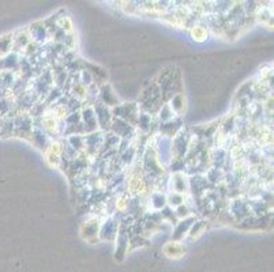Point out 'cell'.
I'll use <instances>...</instances> for the list:
<instances>
[{"label":"cell","mask_w":274,"mask_h":272,"mask_svg":"<svg viewBox=\"0 0 274 272\" xmlns=\"http://www.w3.org/2000/svg\"><path fill=\"white\" fill-rule=\"evenodd\" d=\"M110 110H112V116L115 119L124 120L127 123H130L131 125H135L140 109V105L136 104H119Z\"/></svg>","instance_id":"6da1fadb"},{"label":"cell","mask_w":274,"mask_h":272,"mask_svg":"<svg viewBox=\"0 0 274 272\" xmlns=\"http://www.w3.org/2000/svg\"><path fill=\"white\" fill-rule=\"evenodd\" d=\"M105 135L101 132L100 129L96 132H90V134L84 135V144H85V151L90 155H96L100 153L101 147L104 144Z\"/></svg>","instance_id":"7a4b0ae2"},{"label":"cell","mask_w":274,"mask_h":272,"mask_svg":"<svg viewBox=\"0 0 274 272\" xmlns=\"http://www.w3.org/2000/svg\"><path fill=\"white\" fill-rule=\"evenodd\" d=\"M110 131L118 138H120V140H128V139L131 140V138L134 136V125H131L124 120L115 119V117L112 119Z\"/></svg>","instance_id":"3957f363"},{"label":"cell","mask_w":274,"mask_h":272,"mask_svg":"<svg viewBox=\"0 0 274 272\" xmlns=\"http://www.w3.org/2000/svg\"><path fill=\"white\" fill-rule=\"evenodd\" d=\"M80 113V123H82V127H84V132H85V134H90V132L98 131V124H97V119H96L93 105H86V106H84Z\"/></svg>","instance_id":"277c9868"},{"label":"cell","mask_w":274,"mask_h":272,"mask_svg":"<svg viewBox=\"0 0 274 272\" xmlns=\"http://www.w3.org/2000/svg\"><path fill=\"white\" fill-rule=\"evenodd\" d=\"M93 109H94L96 119H97V124H98V128H102L105 131H110V123H112V110L108 106H105L104 104H101L100 101H97L93 104Z\"/></svg>","instance_id":"5b68a950"},{"label":"cell","mask_w":274,"mask_h":272,"mask_svg":"<svg viewBox=\"0 0 274 272\" xmlns=\"http://www.w3.org/2000/svg\"><path fill=\"white\" fill-rule=\"evenodd\" d=\"M28 33L30 35V40L32 42L36 45H42L45 44L48 38L50 37V30H48V26L45 25L44 22H37L34 25H32L28 30Z\"/></svg>","instance_id":"8992f818"},{"label":"cell","mask_w":274,"mask_h":272,"mask_svg":"<svg viewBox=\"0 0 274 272\" xmlns=\"http://www.w3.org/2000/svg\"><path fill=\"white\" fill-rule=\"evenodd\" d=\"M33 117L29 113H20L16 114L14 119V131L15 134L22 135L24 138L30 136L33 131Z\"/></svg>","instance_id":"52a82bcc"},{"label":"cell","mask_w":274,"mask_h":272,"mask_svg":"<svg viewBox=\"0 0 274 272\" xmlns=\"http://www.w3.org/2000/svg\"><path fill=\"white\" fill-rule=\"evenodd\" d=\"M98 101L108 108L110 106L115 108L119 105V97L110 87V84L108 83H102L101 86H98Z\"/></svg>","instance_id":"ba28073f"},{"label":"cell","mask_w":274,"mask_h":272,"mask_svg":"<svg viewBox=\"0 0 274 272\" xmlns=\"http://www.w3.org/2000/svg\"><path fill=\"white\" fill-rule=\"evenodd\" d=\"M119 232V221L115 217H110L100 225L98 236L104 240H112L118 236Z\"/></svg>","instance_id":"9c48e42d"},{"label":"cell","mask_w":274,"mask_h":272,"mask_svg":"<svg viewBox=\"0 0 274 272\" xmlns=\"http://www.w3.org/2000/svg\"><path fill=\"white\" fill-rule=\"evenodd\" d=\"M196 221V218L194 215H190L187 218H183V219H179L178 222L174 223V241H180L182 238L184 237L186 234H188L190 229L192 226V223Z\"/></svg>","instance_id":"30bf717a"},{"label":"cell","mask_w":274,"mask_h":272,"mask_svg":"<svg viewBox=\"0 0 274 272\" xmlns=\"http://www.w3.org/2000/svg\"><path fill=\"white\" fill-rule=\"evenodd\" d=\"M100 218H92L89 221H86L82 228H80V233L84 234V237L89 240L90 237H98L100 233Z\"/></svg>","instance_id":"8fae6325"},{"label":"cell","mask_w":274,"mask_h":272,"mask_svg":"<svg viewBox=\"0 0 274 272\" xmlns=\"http://www.w3.org/2000/svg\"><path fill=\"white\" fill-rule=\"evenodd\" d=\"M170 184H172V192H178L180 195H184L187 191H188V178L183 172L180 173H174L172 176V180H170Z\"/></svg>","instance_id":"7c38bea8"},{"label":"cell","mask_w":274,"mask_h":272,"mask_svg":"<svg viewBox=\"0 0 274 272\" xmlns=\"http://www.w3.org/2000/svg\"><path fill=\"white\" fill-rule=\"evenodd\" d=\"M170 108L172 109L176 116H182V113L186 110V97L183 93H178V94L172 95L170 98Z\"/></svg>","instance_id":"4fadbf2b"},{"label":"cell","mask_w":274,"mask_h":272,"mask_svg":"<svg viewBox=\"0 0 274 272\" xmlns=\"http://www.w3.org/2000/svg\"><path fill=\"white\" fill-rule=\"evenodd\" d=\"M135 125H138L140 128V131H144V132L150 131V129H152V125H153V114L148 113V112H144V110H140Z\"/></svg>","instance_id":"5bb4252c"},{"label":"cell","mask_w":274,"mask_h":272,"mask_svg":"<svg viewBox=\"0 0 274 272\" xmlns=\"http://www.w3.org/2000/svg\"><path fill=\"white\" fill-rule=\"evenodd\" d=\"M150 204L157 211H161L166 206V196L162 193V191H156L150 195Z\"/></svg>","instance_id":"9a60e30c"},{"label":"cell","mask_w":274,"mask_h":272,"mask_svg":"<svg viewBox=\"0 0 274 272\" xmlns=\"http://www.w3.org/2000/svg\"><path fill=\"white\" fill-rule=\"evenodd\" d=\"M164 252L170 258H180V255L184 252V247L180 241H170L165 245Z\"/></svg>","instance_id":"2e32d148"},{"label":"cell","mask_w":274,"mask_h":272,"mask_svg":"<svg viewBox=\"0 0 274 272\" xmlns=\"http://www.w3.org/2000/svg\"><path fill=\"white\" fill-rule=\"evenodd\" d=\"M186 203L184 195H180L178 192H170L168 196H166V206H170V208L179 207L180 204Z\"/></svg>","instance_id":"e0dca14e"},{"label":"cell","mask_w":274,"mask_h":272,"mask_svg":"<svg viewBox=\"0 0 274 272\" xmlns=\"http://www.w3.org/2000/svg\"><path fill=\"white\" fill-rule=\"evenodd\" d=\"M12 34H7L0 37V56L3 54H8L10 53L11 48H12Z\"/></svg>","instance_id":"ac0fdd59"},{"label":"cell","mask_w":274,"mask_h":272,"mask_svg":"<svg viewBox=\"0 0 274 272\" xmlns=\"http://www.w3.org/2000/svg\"><path fill=\"white\" fill-rule=\"evenodd\" d=\"M206 226H208V222H204V221H195L188 232L190 238H195L198 237V236H200V234L204 233V229H206Z\"/></svg>","instance_id":"d6986e66"},{"label":"cell","mask_w":274,"mask_h":272,"mask_svg":"<svg viewBox=\"0 0 274 272\" xmlns=\"http://www.w3.org/2000/svg\"><path fill=\"white\" fill-rule=\"evenodd\" d=\"M174 211L178 219H183V218H187L191 215V208H190V206L187 203L180 204L179 207L174 208Z\"/></svg>","instance_id":"ffe728a7"},{"label":"cell","mask_w":274,"mask_h":272,"mask_svg":"<svg viewBox=\"0 0 274 272\" xmlns=\"http://www.w3.org/2000/svg\"><path fill=\"white\" fill-rule=\"evenodd\" d=\"M191 34L196 41H204L208 37V30H206V27H202V26H192Z\"/></svg>","instance_id":"44dd1931"}]
</instances>
